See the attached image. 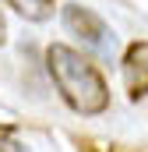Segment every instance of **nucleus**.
<instances>
[{
    "instance_id": "nucleus-6",
    "label": "nucleus",
    "mask_w": 148,
    "mask_h": 152,
    "mask_svg": "<svg viewBox=\"0 0 148 152\" xmlns=\"http://www.w3.org/2000/svg\"><path fill=\"white\" fill-rule=\"evenodd\" d=\"M7 42V21H4V14H0V46Z\"/></svg>"
},
{
    "instance_id": "nucleus-1",
    "label": "nucleus",
    "mask_w": 148,
    "mask_h": 152,
    "mask_svg": "<svg viewBox=\"0 0 148 152\" xmlns=\"http://www.w3.org/2000/svg\"><path fill=\"white\" fill-rule=\"evenodd\" d=\"M46 71L53 78L60 99L78 117H99L110 110V81L99 71L92 57L74 50L67 42H49L46 46Z\"/></svg>"
},
{
    "instance_id": "nucleus-2",
    "label": "nucleus",
    "mask_w": 148,
    "mask_h": 152,
    "mask_svg": "<svg viewBox=\"0 0 148 152\" xmlns=\"http://www.w3.org/2000/svg\"><path fill=\"white\" fill-rule=\"evenodd\" d=\"M60 21H64V28L78 36L88 50H106L113 46V32L110 25L92 11V7H81V4H64V11H60Z\"/></svg>"
},
{
    "instance_id": "nucleus-5",
    "label": "nucleus",
    "mask_w": 148,
    "mask_h": 152,
    "mask_svg": "<svg viewBox=\"0 0 148 152\" xmlns=\"http://www.w3.org/2000/svg\"><path fill=\"white\" fill-rule=\"evenodd\" d=\"M0 152H18V145L7 142V131H0Z\"/></svg>"
},
{
    "instance_id": "nucleus-4",
    "label": "nucleus",
    "mask_w": 148,
    "mask_h": 152,
    "mask_svg": "<svg viewBox=\"0 0 148 152\" xmlns=\"http://www.w3.org/2000/svg\"><path fill=\"white\" fill-rule=\"evenodd\" d=\"M11 11H18L25 21H49L57 11V0H0Z\"/></svg>"
},
{
    "instance_id": "nucleus-3",
    "label": "nucleus",
    "mask_w": 148,
    "mask_h": 152,
    "mask_svg": "<svg viewBox=\"0 0 148 152\" xmlns=\"http://www.w3.org/2000/svg\"><path fill=\"white\" fill-rule=\"evenodd\" d=\"M123 85L134 103L148 96V39H138L123 50Z\"/></svg>"
}]
</instances>
